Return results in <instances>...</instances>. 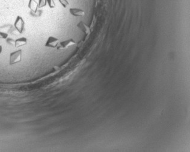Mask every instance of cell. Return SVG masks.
Returning <instances> with one entry per match:
<instances>
[{"instance_id":"obj_12","label":"cell","mask_w":190,"mask_h":152,"mask_svg":"<svg viewBox=\"0 0 190 152\" xmlns=\"http://www.w3.org/2000/svg\"><path fill=\"white\" fill-rule=\"evenodd\" d=\"M8 36H9V35L7 33H5V32H3V31H0V38H1V39H7Z\"/></svg>"},{"instance_id":"obj_4","label":"cell","mask_w":190,"mask_h":152,"mask_svg":"<svg viewBox=\"0 0 190 152\" xmlns=\"http://www.w3.org/2000/svg\"><path fill=\"white\" fill-rule=\"evenodd\" d=\"M75 44H76V42L75 40H73V39H69L65 41L60 42L57 48L58 50H65L71 46L75 45Z\"/></svg>"},{"instance_id":"obj_5","label":"cell","mask_w":190,"mask_h":152,"mask_svg":"<svg viewBox=\"0 0 190 152\" xmlns=\"http://www.w3.org/2000/svg\"><path fill=\"white\" fill-rule=\"evenodd\" d=\"M69 13L71 15L75 17H82L85 15V12L83 10L78 8H70Z\"/></svg>"},{"instance_id":"obj_3","label":"cell","mask_w":190,"mask_h":152,"mask_svg":"<svg viewBox=\"0 0 190 152\" xmlns=\"http://www.w3.org/2000/svg\"><path fill=\"white\" fill-rule=\"evenodd\" d=\"M59 42V39H58L57 37L49 36L45 43V47L50 48H55L57 47Z\"/></svg>"},{"instance_id":"obj_10","label":"cell","mask_w":190,"mask_h":152,"mask_svg":"<svg viewBox=\"0 0 190 152\" xmlns=\"http://www.w3.org/2000/svg\"><path fill=\"white\" fill-rule=\"evenodd\" d=\"M47 4H48L49 7L51 9H53L55 7V3L54 0H47Z\"/></svg>"},{"instance_id":"obj_13","label":"cell","mask_w":190,"mask_h":152,"mask_svg":"<svg viewBox=\"0 0 190 152\" xmlns=\"http://www.w3.org/2000/svg\"><path fill=\"white\" fill-rule=\"evenodd\" d=\"M2 52H3V47H2V45H0V54H1Z\"/></svg>"},{"instance_id":"obj_6","label":"cell","mask_w":190,"mask_h":152,"mask_svg":"<svg viewBox=\"0 0 190 152\" xmlns=\"http://www.w3.org/2000/svg\"><path fill=\"white\" fill-rule=\"evenodd\" d=\"M77 27L82 31V32H83L86 35H88L90 33V27L83 21H80L77 25Z\"/></svg>"},{"instance_id":"obj_8","label":"cell","mask_w":190,"mask_h":152,"mask_svg":"<svg viewBox=\"0 0 190 152\" xmlns=\"http://www.w3.org/2000/svg\"><path fill=\"white\" fill-rule=\"evenodd\" d=\"M28 7L33 12L36 13L39 9V4L36 0H29Z\"/></svg>"},{"instance_id":"obj_1","label":"cell","mask_w":190,"mask_h":152,"mask_svg":"<svg viewBox=\"0 0 190 152\" xmlns=\"http://www.w3.org/2000/svg\"><path fill=\"white\" fill-rule=\"evenodd\" d=\"M22 50L21 49L15 51L10 54L9 65H13L21 62L22 60Z\"/></svg>"},{"instance_id":"obj_9","label":"cell","mask_w":190,"mask_h":152,"mask_svg":"<svg viewBox=\"0 0 190 152\" xmlns=\"http://www.w3.org/2000/svg\"><path fill=\"white\" fill-rule=\"evenodd\" d=\"M39 8H43L45 7L47 4V0H39Z\"/></svg>"},{"instance_id":"obj_2","label":"cell","mask_w":190,"mask_h":152,"mask_svg":"<svg viewBox=\"0 0 190 152\" xmlns=\"http://www.w3.org/2000/svg\"><path fill=\"white\" fill-rule=\"evenodd\" d=\"M25 21L22 16L18 15L16 16L14 22V27L15 29L20 33H22L25 29Z\"/></svg>"},{"instance_id":"obj_11","label":"cell","mask_w":190,"mask_h":152,"mask_svg":"<svg viewBox=\"0 0 190 152\" xmlns=\"http://www.w3.org/2000/svg\"><path fill=\"white\" fill-rule=\"evenodd\" d=\"M59 1L64 8H66L69 4L67 0H59Z\"/></svg>"},{"instance_id":"obj_7","label":"cell","mask_w":190,"mask_h":152,"mask_svg":"<svg viewBox=\"0 0 190 152\" xmlns=\"http://www.w3.org/2000/svg\"><path fill=\"white\" fill-rule=\"evenodd\" d=\"M14 43H15V47L16 48L22 47L25 45H27V39L25 37H20L15 41Z\"/></svg>"}]
</instances>
